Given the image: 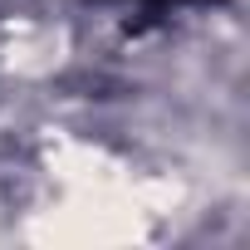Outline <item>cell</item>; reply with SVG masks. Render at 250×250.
I'll list each match as a JSON object with an SVG mask.
<instances>
[{"label": "cell", "mask_w": 250, "mask_h": 250, "mask_svg": "<svg viewBox=\"0 0 250 250\" xmlns=\"http://www.w3.org/2000/svg\"><path fill=\"white\" fill-rule=\"evenodd\" d=\"M138 5H182V0H138Z\"/></svg>", "instance_id": "6da1fadb"}]
</instances>
